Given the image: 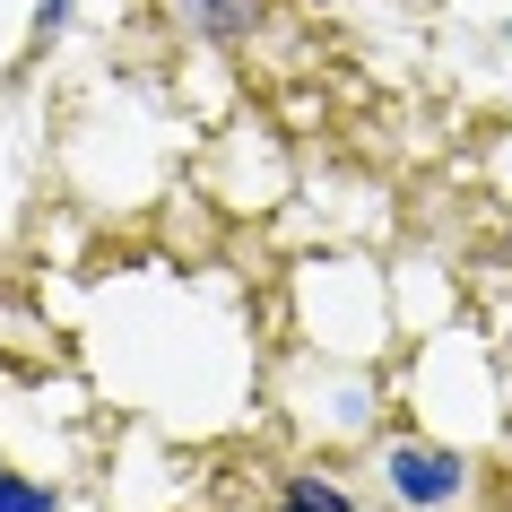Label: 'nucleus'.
<instances>
[{
  "label": "nucleus",
  "mask_w": 512,
  "mask_h": 512,
  "mask_svg": "<svg viewBox=\"0 0 512 512\" xmlns=\"http://www.w3.org/2000/svg\"><path fill=\"white\" fill-rule=\"evenodd\" d=\"M382 478H391V495H400L408 512H452L460 495H469V460L434 452V443H391V452H382Z\"/></svg>",
  "instance_id": "nucleus-1"
},
{
  "label": "nucleus",
  "mask_w": 512,
  "mask_h": 512,
  "mask_svg": "<svg viewBox=\"0 0 512 512\" xmlns=\"http://www.w3.org/2000/svg\"><path fill=\"white\" fill-rule=\"evenodd\" d=\"M174 18L191 35H209V44H243L252 18H261V0H174Z\"/></svg>",
  "instance_id": "nucleus-2"
},
{
  "label": "nucleus",
  "mask_w": 512,
  "mask_h": 512,
  "mask_svg": "<svg viewBox=\"0 0 512 512\" xmlns=\"http://www.w3.org/2000/svg\"><path fill=\"white\" fill-rule=\"evenodd\" d=\"M278 512H356V495L339 478H322V469H296V478L278 486Z\"/></svg>",
  "instance_id": "nucleus-3"
},
{
  "label": "nucleus",
  "mask_w": 512,
  "mask_h": 512,
  "mask_svg": "<svg viewBox=\"0 0 512 512\" xmlns=\"http://www.w3.org/2000/svg\"><path fill=\"white\" fill-rule=\"evenodd\" d=\"M0 512H61L53 486H35L27 469H0Z\"/></svg>",
  "instance_id": "nucleus-4"
},
{
  "label": "nucleus",
  "mask_w": 512,
  "mask_h": 512,
  "mask_svg": "<svg viewBox=\"0 0 512 512\" xmlns=\"http://www.w3.org/2000/svg\"><path fill=\"white\" fill-rule=\"evenodd\" d=\"M70 9H79V0H35V44H44V35H61V27H70Z\"/></svg>",
  "instance_id": "nucleus-5"
},
{
  "label": "nucleus",
  "mask_w": 512,
  "mask_h": 512,
  "mask_svg": "<svg viewBox=\"0 0 512 512\" xmlns=\"http://www.w3.org/2000/svg\"><path fill=\"white\" fill-rule=\"evenodd\" d=\"M504 44H512V27H504Z\"/></svg>",
  "instance_id": "nucleus-6"
}]
</instances>
